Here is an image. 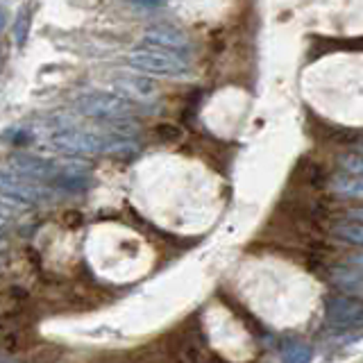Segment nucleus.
Instances as JSON below:
<instances>
[{"label":"nucleus","mask_w":363,"mask_h":363,"mask_svg":"<svg viewBox=\"0 0 363 363\" xmlns=\"http://www.w3.org/2000/svg\"><path fill=\"white\" fill-rule=\"evenodd\" d=\"M125 62H128L134 71H139L143 75H152V77H182L191 71V64L186 57L170 52V50L152 48V45L132 50L125 57Z\"/></svg>","instance_id":"f257e3e1"},{"label":"nucleus","mask_w":363,"mask_h":363,"mask_svg":"<svg viewBox=\"0 0 363 363\" xmlns=\"http://www.w3.org/2000/svg\"><path fill=\"white\" fill-rule=\"evenodd\" d=\"M75 107L79 113L89 118L98 121H118V118H132L134 105L118 94H109V91H86V94L77 96Z\"/></svg>","instance_id":"f03ea898"},{"label":"nucleus","mask_w":363,"mask_h":363,"mask_svg":"<svg viewBox=\"0 0 363 363\" xmlns=\"http://www.w3.org/2000/svg\"><path fill=\"white\" fill-rule=\"evenodd\" d=\"M50 145L57 152L68 157H96V155H105L107 141L100 139L98 134L84 132L79 128H62L52 132Z\"/></svg>","instance_id":"7ed1b4c3"},{"label":"nucleus","mask_w":363,"mask_h":363,"mask_svg":"<svg viewBox=\"0 0 363 363\" xmlns=\"http://www.w3.org/2000/svg\"><path fill=\"white\" fill-rule=\"evenodd\" d=\"M0 193L26 202L28 207L48 200L52 196V191L48 186H43L41 182L23 177V175L14 173V170H0Z\"/></svg>","instance_id":"20e7f679"},{"label":"nucleus","mask_w":363,"mask_h":363,"mask_svg":"<svg viewBox=\"0 0 363 363\" xmlns=\"http://www.w3.org/2000/svg\"><path fill=\"white\" fill-rule=\"evenodd\" d=\"M111 86L116 94L128 98L130 102H152L157 98V84L143 73H116L111 77Z\"/></svg>","instance_id":"39448f33"},{"label":"nucleus","mask_w":363,"mask_h":363,"mask_svg":"<svg viewBox=\"0 0 363 363\" xmlns=\"http://www.w3.org/2000/svg\"><path fill=\"white\" fill-rule=\"evenodd\" d=\"M143 43L152 45V48L170 50L177 55H184L191 50V39L186 32H182L175 26H150L143 32Z\"/></svg>","instance_id":"423d86ee"},{"label":"nucleus","mask_w":363,"mask_h":363,"mask_svg":"<svg viewBox=\"0 0 363 363\" xmlns=\"http://www.w3.org/2000/svg\"><path fill=\"white\" fill-rule=\"evenodd\" d=\"M327 323L336 327H357L363 323V302L354 300L352 295H336L325 302Z\"/></svg>","instance_id":"0eeeda50"},{"label":"nucleus","mask_w":363,"mask_h":363,"mask_svg":"<svg viewBox=\"0 0 363 363\" xmlns=\"http://www.w3.org/2000/svg\"><path fill=\"white\" fill-rule=\"evenodd\" d=\"M332 284L343 291L352 298H363V270H352V268H345V266H336L332 268Z\"/></svg>","instance_id":"6e6552de"},{"label":"nucleus","mask_w":363,"mask_h":363,"mask_svg":"<svg viewBox=\"0 0 363 363\" xmlns=\"http://www.w3.org/2000/svg\"><path fill=\"white\" fill-rule=\"evenodd\" d=\"M332 191L338 198L363 200V175H338L332 179Z\"/></svg>","instance_id":"1a4fd4ad"},{"label":"nucleus","mask_w":363,"mask_h":363,"mask_svg":"<svg viewBox=\"0 0 363 363\" xmlns=\"http://www.w3.org/2000/svg\"><path fill=\"white\" fill-rule=\"evenodd\" d=\"M313 347L304 340H286L281 345V363H311Z\"/></svg>","instance_id":"9d476101"},{"label":"nucleus","mask_w":363,"mask_h":363,"mask_svg":"<svg viewBox=\"0 0 363 363\" xmlns=\"http://www.w3.org/2000/svg\"><path fill=\"white\" fill-rule=\"evenodd\" d=\"M332 234L340 241H345L350 245H359L363 247V223L359 220H345V223H336L332 227Z\"/></svg>","instance_id":"9b49d317"},{"label":"nucleus","mask_w":363,"mask_h":363,"mask_svg":"<svg viewBox=\"0 0 363 363\" xmlns=\"http://www.w3.org/2000/svg\"><path fill=\"white\" fill-rule=\"evenodd\" d=\"M338 166L350 175H363V152H347L338 157Z\"/></svg>","instance_id":"f8f14e48"},{"label":"nucleus","mask_w":363,"mask_h":363,"mask_svg":"<svg viewBox=\"0 0 363 363\" xmlns=\"http://www.w3.org/2000/svg\"><path fill=\"white\" fill-rule=\"evenodd\" d=\"M30 26H32V14H30V7H26V9H21V14L16 18V26H14V37H16L18 45H26Z\"/></svg>","instance_id":"ddd939ff"},{"label":"nucleus","mask_w":363,"mask_h":363,"mask_svg":"<svg viewBox=\"0 0 363 363\" xmlns=\"http://www.w3.org/2000/svg\"><path fill=\"white\" fill-rule=\"evenodd\" d=\"M28 204L26 202H21V200H16V198H9V196H5L3 193V198H0V218H11L18 209H26Z\"/></svg>","instance_id":"4468645a"},{"label":"nucleus","mask_w":363,"mask_h":363,"mask_svg":"<svg viewBox=\"0 0 363 363\" xmlns=\"http://www.w3.org/2000/svg\"><path fill=\"white\" fill-rule=\"evenodd\" d=\"M347 218H350V220H359V223H363V207H352V209L347 211Z\"/></svg>","instance_id":"2eb2a0df"},{"label":"nucleus","mask_w":363,"mask_h":363,"mask_svg":"<svg viewBox=\"0 0 363 363\" xmlns=\"http://www.w3.org/2000/svg\"><path fill=\"white\" fill-rule=\"evenodd\" d=\"M134 5H141V7H159L164 5V0H130Z\"/></svg>","instance_id":"dca6fc26"},{"label":"nucleus","mask_w":363,"mask_h":363,"mask_svg":"<svg viewBox=\"0 0 363 363\" xmlns=\"http://www.w3.org/2000/svg\"><path fill=\"white\" fill-rule=\"evenodd\" d=\"M350 264L354 266V268H359V270H363V252L361 255H352L350 257Z\"/></svg>","instance_id":"f3484780"},{"label":"nucleus","mask_w":363,"mask_h":363,"mask_svg":"<svg viewBox=\"0 0 363 363\" xmlns=\"http://www.w3.org/2000/svg\"><path fill=\"white\" fill-rule=\"evenodd\" d=\"M3 28H5V11L0 9V30H3Z\"/></svg>","instance_id":"a211bd4d"},{"label":"nucleus","mask_w":363,"mask_h":363,"mask_svg":"<svg viewBox=\"0 0 363 363\" xmlns=\"http://www.w3.org/2000/svg\"><path fill=\"white\" fill-rule=\"evenodd\" d=\"M354 147H357V152H363V139H361V141H359V143H357Z\"/></svg>","instance_id":"6ab92c4d"},{"label":"nucleus","mask_w":363,"mask_h":363,"mask_svg":"<svg viewBox=\"0 0 363 363\" xmlns=\"http://www.w3.org/2000/svg\"><path fill=\"white\" fill-rule=\"evenodd\" d=\"M3 247H7V241H5L3 236H0V250H3Z\"/></svg>","instance_id":"aec40b11"},{"label":"nucleus","mask_w":363,"mask_h":363,"mask_svg":"<svg viewBox=\"0 0 363 363\" xmlns=\"http://www.w3.org/2000/svg\"><path fill=\"white\" fill-rule=\"evenodd\" d=\"M7 225V218H0V227H5Z\"/></svg>","instance_id":"412c9836"},{"label":"nucleus","mask_w":363,"mask_h":363,"mask_svg":"<svg viewBox=\"0 0 363 363\" xmlns=\"http://www.w3.org/2000/svg\"><path fill=\"white\" fill-rule=\"evenodd\" d=\"M0 266H3V259H0Z\"/></svg>","instance_id":"4be33fe9"}]
</instances>
